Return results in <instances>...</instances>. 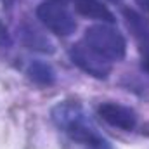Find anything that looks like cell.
Masks as SVG:
<instances>
[{
    "instance_id": "obj_6",
    "label": "cell",
    "mask_w": 149,
    "mask_h": 149,
    "mask_svg": "<svg viewBox=\"0 0 149 149\" xmlns=\"http://www.w3.org/2000/svg\"><path fill=\"white\" fill-rule=\"evenodd\" d=\"M74 9L78 10V14L88 17V19H95L101 23H114V16L113 12L102 5V2L99 0H73Z\"/></svg>"
},
{
    "instance_id": "obj_13",
    "label": "cell",
    "mask_w": 149,
    "mask_h": 149,
    "mask_svg": "<svg viewBox=\"0 0 149 149\" xmlns=\"http://www.w3.org/2000/svg\"><path fill=\"white\" fill-rule=\"evenodd\" d=\"M52 2H59V0H52Z\"/></svg>"
},
{
    "instance_id": "obj_11",
    "label": "cell",
    "mask_w": 149,
    "mask_h": 149,
    "mask_svg": "<svg viewBox=\"0 0 149 149\" xmlns=\"http://www.w3.org/2000/svg\"><path fill=\"white\" fill-rule=\"evenodd\" d=\"M142 9H146V10H149V0H135Z\"/></svg>"
},
{
    "instance_id": "obj_5",
    "label": "cell",
    "mask_w": 149,
    "mask_h": 149,
    "mask_svg": "<svg viewBox=\"0 0 149 149\" xmlns=\"http://www.w3.org/2000/svg\"><path fill=\"white\" fill-rule=\"evenodd\" d=\"M99 116L111 127L121 130H134L137 125V116L130 108L118 102H104L99 106Z\"/></svg>"
},
{
    "instance_id": "obj_7",
    "label": "cell",
    "mask_w": 149,
    "mask_h": 149,
    "mask_svg": "<svg viewBox=\"0 0 149 149\" xmlns=\"http://www.w3.org/2000/svg\"><path fill=\"white\" fill-rule=\"evenodd\" d=\"M28 74L33 81H37L40 85H50L54 81V71L47 63H40V61L31 63L28 68Z\"/></svg>"
},
{
    "instance_id": "obj_12",
    "label": "cell",
    "mask_w": 149,
    "mask_h": 149,
    "mask_svg": "<svg viewBox=\"0 0 149 149\" xmlns=\"http://www.w3.org/2000/svg\"><path fill=\"white\" fill-rule=\"evenodd\" d=\"M144 66H146V70L149 71V56L146 57V61H144Z\"/></svg>"
},
{
    "instance_id": "obj_8",
    "label": "cell",
    "mask_w": 149,
    "mask_h": 149,
    "mask_svg": "<svg viewBox=\"0 0 149 149\" xmlns=\"http://www.w3.org/2000/svg\"><path fill=\"white\" fill-rule=\"evenodd\" d=\"M24 43L30 47V49H35V50H42V52H52V43L47 40L45 37H42L37 30H31L28 28L24 31Z\"/></svg>"
},
{
    "instance_id": "obj_10",
    "label": "cell",
    "mask_w": 149,
    "mask_h": 149,
    "mask_svg": "<svg viewBox=\"0 0 149 149\" xmlns=\"http://www.w3.org/2000/svg\"><path fill=\"white\" fill-rule=\"evenodd\" d=\"M85 149H113V148H111V144H109L106 139L99 137V139H95L94 142H90L88 146H85Z\"/></svg>"
},
{
    "instance_id": "obj_4",
    "label": "cell",
    "mask_w": 149,
    "mask_h": 149,
    "mask_svg": "<svg viewBox=\"0 0 149 149\" xmlns=\"http://www.w3.org/2000/svg\"><path fill=\"white\" fill-rule=\"evenodd\" d=\"M70 57L81 71H85L87 74H90L94 78L104 80V78H108V74L111 73V61H108L102 56H99L85 42H80V43L71 47Z\"/></svg>"
},
{
    "instance_id": "obj_3",
    "label": "cell",
    "mask_w": 149,
    "mask_h": 149,
    "mask_svg": "<svg viewBox=\"0 0 149 149\" xmlns=\"http://www.w3.org/2000/svg\"><path fill=\"white\" fill-rule=\"evenodd\" d=\"M37 17L47 30H50L57 37H70L76 30V23L71 12L59 2H42L37 7Z\"/></svg>"
},
{
    "instance_id": "obj_2",
    "label": "cell",
    "mask_w": 149,
    "mask_h": 149,
    "mask_svg": "<svg viewBox=\"0 0 149 149\" xmlns=\"http://www.w3.org/2000/svg\"><path fill=\"white\" fill-rule=\"evenodd\" d=\"M83 42L108 61H121L127 52V42L123 35L108 23L92 24L85 30Z\"/></svg>"
},
{
    "instance_id": "obj_9",
    "label": "cell",
    "mask_w": 149,
    "mask_h": 149,
    "mask_svg": "<svg viewBox=\"0 0 149 149\" xmlns=\"http://www.w3.org/2000/svg\"><path fill=\"white\" fill-rule=\"evenodd\" d=\"M10 43H12L10 33H9V30H7V26L0 21V47L7 49V47H10Z\"/></svg>"
},
{
    "instance_id": "obj_1",
    "label": "cell",
    "mask_w": 149,
    "mask_h": 149,
    "mask_svg": "<svg viewBox=\"0 0 149 149\" xmlns=\"http://www.w3.org/2000/svg\"><path fill=\"white\" fill-rule=\"evenodd\" d=\"M52 118L57 123V127L63 128L70 135L71 141L81 144V146H88L90 142H94L95 139L101 137L95 132V128L90 125V121L87 120L81 106H78L74 102L57 104L52 111Z\"/></svg>"
}]
</instances>
